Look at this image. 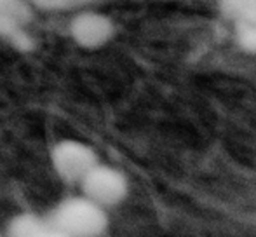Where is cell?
<instances>
[{
    "mask_svg": "<svg viewBox=\"0 0 256 237\" xmlns=\"http://www.w3.org/2000/svg\"><path fill=\"white\" fill-rule=\"evenodd\" d=\"M54 237H98L108 230L106 210L86 196L61 200L48 214Z\"/></svg>",
    "mask_w": 256,
    "mask_h": 237,
    "instance_id": "obj_1",
    "label": "cell"
},
{
    "mask_svg": "<svg viewBox=\"0 0 256 237\" xmlns=\"http://www.w3.org/2000/svg\"><path fill=\"white\" fill-rule=\"evenodd\" d=\"M34 7L44 10H66L70 9V0H30Z\"/></svg>",
    "mask_w": 256,
    "mask_h": 237,
    "instance_id": "obj_9",
    "label": "cell"
},
{
    "mask_svg": "<svg viewBox=\"0 0 256 237\" xmlns=\"http://www.w3.org/2000/svg\"><path fill=\"white\" fill-rule=\"evenodd\" d=\"M80 192L104 210L118 206L129 196V182L120 170L98 162L80 180Z\"/></svg>",
    "mask_w": 256,
    "mask_h": 237,
    "instance_id": "obj_2",
    "label": "cell"
},
{
    "mask_svg": "<svg viewBox=\"0 0 256 237\" xmlns=\"http://www.w3.org/2000/svg\"><path fill=\"white\" fill-rule=\"evenodd\" d=\"M216 7L230 24L256 23V0H216Z\"/></svg>",
    "mask_w": 256,
    "mask_h": 237,
    "instance_id": "obj_7",
    "label": "cell"
},
{
    "mask_svg": "<svg viewBox=\"0 0 256 237\" xmlns=\"http://www.w3.org/2000/svg\"><path fill=\"white\" fill-rule=\"evenodd\" d=\"M98 162L96 150L78 140H61L51 150L54 173L66 183H80Z\"/></svg>",
    "mask_w": 256,
    "mask_h": 237,
    "instance_id": "obj_3",
    "label": "cell"
},
{
    "mask_svg": "<svg viewBox=\"0 0 256 237\" xmlns=\"http://www.w3.org/2000/svg\"><path fill=\"white\" fill-rule=\"evenodd\" d=\"M70 37L82 49H102L115 35V24L110 16L98 10H80L68 24Z\"/></svg>",
    "mask_w": 256,
    "mask_h": 237,
    "instance_id": "obj_4",
    "label": "cell"
},
{
    "mask_svg": "<svg viewBox=\"0 0 256 237\" xmlns=\"http://www.w3.org/2000/svg\"><path fill=\"white\" fill-rule=\"evenodd\" d=\"M232 37L236 46L246 54H256V23L232 24Z\"/></svg>",
    "mask_w": 256,
    "mask_h": 237,
    "instance_id": "obj_8",
    "label": "cell"
},
{
    "mask_svg": "<svg viewBox=\"0 0 256 237\" xmlns=\"http://www.w3.org/2000/svg\"><path fill=\"white\" fill-rule=\"evenodd\" d=\"M7 234L12 237H54L48 216L34 213L16 214L7 225Z\"/></svg>",
    "mask_w": 256,
    "mask_h": 237,
    "instance_id": "obj_6",
    "label": "cell"
},
{
    "mask_svg": "<svg viewBox=\"0 0 256 237\" xmlns=\"http://www.w3.org/2000/svg\"><path fill=\"white\" fill-rule=\"evenodd\" d=\"M34 6L30 0H0V37L20 49L32 48L30 24Z\"/></svg>",
    "mask_w": 256,
    "mask_h": 237,
    "instance_id": "obj_5",
    "label": "cell"
}]
</instances>
